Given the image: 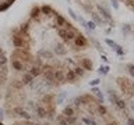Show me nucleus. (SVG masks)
Here are the masks:
<instances>
[{"label": "nucleus", "instance_id": "22", "mask_svg": "<svg viewBox=\"0 0 134 125\" xmlns=\"http://www.w3.org/2000/svg\"><path fill=\"white\" fill-rule=\"evenodd\" d=\"M64 99H66V93H64V92H62V93L57 96V104H62Z\"/></svg>", "mask_w": 134, "mask_h": 125}, {"label": "nucleus", "instance_id": "24", "mask_svg": "<svg viewBox=\"0 0 134 125\" xmlns=\"http://www.w3.org/2000/svg\"><path fill=\"white\" fill-rule=\"evenodd\" d=\"M116 106H117L119 108H122V110H123V108H126V103H124L123 100H120V99H119L117 101H116Z\"/></svg>", "mask_w": 134, "mask_h": 125}, {"label": "nucleus", "instance_id": "41", "mask_svg": "<svg viewBox=\"0 0 134 125\" xmlns=\"http://www.w3.org/2000/svg\"><path fill=\"white\" fill-rule=\"evenodd\" d=\"M0 125H3V124H1V122H0Z\"/></svg>", "mask_w": 134, "mask_h": 125}, {"label": "nucleus", "instance_id": "7", "mask_svg": "<svg viewBox=\"0 0 134 125\" xmlns=\"http://www.w3.org/2000/svg\"><path fill=\"white\" fill-rule=\"evenodd\" d=\"M13 68H16L17 71H23L24 70V63H21L20 60H13Z\"/></svg>", "mask_w": 134, "mask_h": 125}, {"label": "nucleus", "instance_id": "33", "mask_svg": "<svg viewBox=\"0 0 134 125\" xmlns=\"http://www.w3.org/2000/svg\"><path fill=\"white\" fill-rule=\"evenodd\" d=\"M99 82H101V79H94V81L89 82V85H91V86H95V85H98Z\"/></svg>", "mask_w": 134, "mask_h": 125}, {"label": "nucleus", "instance_id": "40", "mask_svg": "<svg viewBox=\"0 0 134 125\" xmlns=\"http://www.w3.org/2000/svg\"><path fill=\"white\" fill-rule=\"evenodd\" d=\"M0 54H1V50H0Z\"/></svg>", "mask_w": 134, "mask_h": 125}, {"label": "nucleus", "instance_id": "23", "mask_svg": "<svg viewBox=\"0 0 134 125\" xmlns=\"http://www.w3.org/2000/svg\"><path fill=\"white\" fill-rule=\"evenodd\" d=\"M92 17H94V20H95V22H96V24H102V22H103L102 18H99V15H98L96 13H92Z\"/></svg>", "mask_w": 134, "mask_h": 125}, {"label": "nucleus", "instance_id": "37", "mask_svg": "<svg viewBox=\"0 0 134 125\" xmlns=\"http://www.w3.org/2000/svg\"><path fill=\"white\" fill-rule=\"evenodd\" d=\"M102 60L105 61V63H108V58H106V56H102Z\"/></svg>", "mask_w": 134, "mask_h": 125}, {"label": "nucleus", "instance_id": "11", "mask_svg": "<svg viewBox=\"0 0 134 125\" xmlns=\"http://www.w3.org/2000/svg\"><path fill=\"white\" fill-rule=\"evenodd\" d=\"M36 113H38V115H39L41 118L46 117V114H47V111L43 107H42V106H38V107H36Z\"/></svg>", "mask_w": 134, "mask_h": 125}, {"label": "nucleus", "instance_id": "30", "mask_svg": "<svg viewBox=\"0 0 134 125\" xmlns=\"http://www.w3.org/2000/svg\"><path fill=\"white\" fill-rule=\"evenodd\" d=\"M116 53H117L119 56H123V54H124V50L122 49V46H119L117 49H116Z\"/></svg>", "mask_w": 134, "mask_h": 125}, {"label": "nucleus", "instance_id": "14", "mask_svg": "<svg viewBox=\"0 0 134 125\" xmlns=\"http://www.w3.org/2000/svg\"><path fill=\"white\" fill-rule=\"evenodd\" d=\"M29 74H31L32 76H38V75L41 74V68L39 67H32L31 70H29Z\"/></svg>", "mask_w": 134, "mask_h": 125}, {"label": "nucleus", "instance_id": "36", "mask_svg": "<svg viewBox=\"0 0 134 125\" xmlns=\"http://www.w3.org/2000/svg\"><path fill=\"white\" fill-rule=\"evenodd\" d=\"M127 124H128V125H134V120H133V118H127Z\"/></svg>", "mask_w": 134, "mask_h": 125}, {"label": "nucleus", "instance_id": "4", "mask_svg": "<svg viewBox=\"0 0 134 125\" xmlns=\"http://www.w3.org/2000/svg\"><path fill=\"white\" fill-rule=\"evenodd\" d=\"M41 13L45 14V15H53V14H55L50 6H42V7H41Z\"/></svg>", "mask_w": 134, "mask_h": 125}, {"label": "nucleus", "instance_id": "15", "mask_svg": "<svg viewBox=\"0 0 134 125\" xmlns=\"http://www.w3.org/2000/svg\"><path fill=\"white\" fill-rule=\"evenodd\" d=\"M63 114H64V117L74 115V110H73V107H66L64 108V111H63Z\"/></svg>", "mask_w": 134, "mask_h": 125}, {"label": "nucleus", "instance_id": "25", "mask_svg": "<svg viewBox=\"0 0 134 125\" xmlns=\"http://www.w3.org/2000/svg\"><path fill=\"white\" fill-rule=\"evenodd\" d=\"M98 111L101 113V115H105V114H108V110H106V107H103V106H99V107H98Z\"/></svg>", "mask_w": 134, "mask_h": 125}, {"label": "nucleus", "instance_id": "29", "mask_svg": "<svg viewBox=\"0 0 134 125\" xmlns=\"http://www.w3.org/2000/svg\"><path fill=\"white\" fill-rule=\"evenodd\" d=\"M127 68H128V72L131 74V76H134V65H133V64H128Z\"/></svg>", "mask_w": 134, "mask_h": 125}, {"label": "nucleus", "instance_id": "2", "mask_svg": "<svg viewBox=\"0 0 134 125\" xmlns=\"http://www.w3.org/2000/svg\"><path fill=\"white\" fill-rule=\"evenodd\" d=\"M13 45L16 46V47H23L24 46V36H13Z\"/></svg>", "mask_w": 134, "mask_h": 125}, {"label": "nucleus", "instance_id": "32", "mask_svg": "<svg viewBox=\"0 0 134 125\" xmlns=\"http://www.w3.org/2000/svg\"><path fill=\"white\" fill-rule=\"evenodd\" d=\"M112 6H113V8H115V10H117V8H119L117 0H112Z\"/></svg>", "mask_w": 134, "mask_h": 125}, {"label": "nucleus", "instance_id": "27", "mask_svg": "<svg viewBox=\"0 0 134 125\" xmlns=\"http://www.w3.org/2000/svg\"><path fill=\"white\" fill-rule=\"evenodd\" d=\"M28 28H29V24H28V22H25V24H23L20 26V29H21L23 32H28Z\"/></svg>", "mask_w": 134, "mask_h": 125}, {"label": "nucleus", "instance_id": "28", "mask_svg": "<svg viewBox=\"0 0 134 125\" xmlns=\"http://www.w3.org/2000/svg\"><path fill=\"white\" fill-rule=\"evenodd\" d=\"M85 26H87V28H89L91 31H94V29H95V26H96V25H95V22H92V21H88Z\"/></svg>", "mask_w": 134, "mask_h": 125}, {"label": "nucleus", "instance_id": "10", "mask_svg": "<svg viewBox=\"0 0 134 125\" xmlns=\"http://www.w3.org/2000/svg\"><path fill=\"white\" fill-rule=\"evenodd\" d=\"M32 81H34V76H32L29 72H28V74H25V75L23 76V81H21V82H23L24 85H27V83H31Z\"/></svg>", "mask_w": 134, "mask_h": 125}, {"label": "nucleus", "instance_id": "26", "mask_svg": "<svg viewBox=\"0 0 134 125\" xmlns=\"http://www.w3.org/2000/svg\"><path fill=\"white\" fill-rule=\"evenodd\" d=\"M82 121L87 125H96V122H95L94 120H89V118H82Z\"/></svg>", "mask_w": 134, "mask_h": 125}, {"label": "nucleus", "instance_id": "12", "mask_svg": "<svg viewBox=\"0 0 134 125\" xmlns=\"http://www.w3.org/2000/svg\"><path fill=\"white\" fill-rule=\"evenodd\" d=\"M76 76H77V75L74 74V71H73V70H69V72L66 74V78H67V79H69L70 82H74V79H76Z\"/></svg>", "mask_w": 134, "mask_h": 125}, {"label": "nucleus", "instance_id": "6", "mask_svg": "<svg viewBox=\"0 0 134 125\" xmlns=\"http://www.w3.org/2000/svg\"><path fill=\"white\" fill-rule=\"evenodd\" d=\"M55 22L59 25V26H66V24H67L66 20H64L62 15H59V14H56V15H55Z\"/></svg>", "mask_w": 134, "mask_h": 125}, {"label": "nucleus", "instance_id": "39", "mask_svg": "<svg viewBox=\"0 0 134 125\" xmlns=\"http://www.w3.org/2000/svg\"><path fill=\"white\" fill-rule=\"evenodd\" d=\"M108 125H113V124H108Z\"/></svg>", "mask_w": 134, "mask_h": 125}, {"label": "nucleus", "instance_id": "34", "mask_svg": "<svg viewBox=\"0 0 134 125\" xmlns=\"http://www.w3.org/2000/svg\"><path fill=\"white\" fill-rule=\"evenodd\" d=\"M123 32H124V33L130 32V26H128V25H124V26H123Z\"/></svg>", "mask_w": 134, "mask_h": 125}, {"label": "nucleus", "instance_id": "31", "mask_svg": "<svg viewBox=\"0 0 134 125\" xmlns=\"http://www.w3.org/2000/svg\"><path fill=\"white\" fill-rule=\"evenodd\" d=\"M77 20L80 21V24H81V25H84V26L87 25V21H85V20H84L82 17H77Z\"/></svg>", "mask_w": 134, "mask_h": 125}, {"label": "nucleus", "instance_id": "21", "mask_svg": "<svg viewBox=\"0 0 134 125\" xmlns=\"http://www.w3.org/2000/svg\"><path fill=\"white\" fill-rule=\"evenodd\" d=\"M56 53H57V54H64V53H66V49H63L62 45H57V46H56Z\"/></svg>", "mask_w": 134, "mask_h": 125}, {"label": "nucleus", "instance_id": "9", "mask_svg": "<svg viewBox=\"0 0 134 125\" xmlns=\"http://www.w3.org/2000/svg\"><path fill=\"white\" fill-rule=\"evenodd\" d=\"M41 14H42V13H41V7H34V8H32V11H31V17H32V18L38 20Z\"/></svg>", "mask_w": 134, "mask_h": 125}, {"label": "nucleus", "instance_id": "8", "mask_svg": "<svg viewBox=\"0 0 134 125\" xmlns=\"http://www.w3.org/2000/svg\"><path fill=\"white\" fill-rule=\"evenodd\" d=\"M57 35H59L63 40H67V29H66V28H57Z\"/></svg>", "mask_w": 134, "mask_h": 125}, {"label": "nucleus", "instance_id": "35", "mask_svg": "<svg viewBox=\"0 0 134 125\" xmlns=\"http://www.w3.org/2000/svg\"><path fill=\"white\" fill-rule=\"evenodd\" d=\"M69 13H70V15L73 17V18H74V20H77V15H76V13H74V11H73V10H71V8H70V10H69Z\"/></svg>", "mask_w": 134, "mask_h": 125}, {"label": "nucleus", "instance_id": "38", "mask_svg": "<svg viewBox=\"0 0 134 125\" xmlns=\"http://www.w3.org/2000/svg\"><path fill=\"white\" fill-rule=\"evenodd\" d=\"M1 118H3V110L0 108V120H1Z\"/></svg>", "mask_w": 134, "mask_h": 125}, {"label": "nucleus", "instance_id": "17", "mask_svg": "<svg viewBox=\"0 0 134 125\" xmlns=\"http://www.w3.org/2000/svg\"><path fill=\"white\" fill-rule=\"evenodd\" d=\"M105 42H106V45H109V46H111V47H113L115 50H116V49L119 47V45H117V43H116V42H113V40H111V39H106Z\"/></svg>", "mask_w": 134, "mask_h": 125}, {"label": "nucleus", "instance_id": "20", "mask_svg": "<svg viewBox=\"0 0 134 125\" xmlns=\"http://www.w3.org/2000/svg\"><path fill=\"white\" fill-rule=\"evenodd\" d=\"M92 93H94V95H96V96H98V97H99V99L103 101V96H102V93H101V90H99L98 88H94V89H92Z\"/></svg>", "mask_w": 134, "mask_h": 125}, {"label": "nucleus", "instance_id": "19", "mask_svg": "<svg viewBox=\"0 0 134 125\" xmlns=\"http://www.w3.org/2000/svg\"><path fill=\"white\" fill-rule=\"evenodd\" d=\"M109 67L106 65V67H99V74H102V75H106L108 72H109Z\"/></svg>", "mask_w": 134, "mask_h": 125}, {"label": "nucleus", "instance_id": "18", "mask_svg": "<svg viewBox=\"0 0 134 125\" xmlns=\"http://www.w3.org/2000/svg\"><path fill=\"white\" fill-rule=\"evenodd\" d=\"M109 99H111L112 103H116L119 100V97L116 96V93H113V92H109Z\"/></svg>", "mask_w": 134, "mask_h": 125}, {"label": "nucleus", "instance_id": "1", "mask_svg": "<svg viewBox=\"0 0 134 125\" xmlns=\"http://www.w3.org/2000/svg\"><path fill=\"white\" fill-rule=\"evenodd\" d=\"M74 45H76L77 47H85L88 45V40L85 39V36H82L81 33H78V35L76 36V39H74Z\"/></svg>", "mask_w": 134, "mask_h": 125}, {"label": "nucleus", "instance_id": "13", "mask_svg": "<svg viewBox=\"0 0 134 125\" xmlns=\"http://www.w3.org/2000/svg\"><path fill=\"white\" fill-rule=\"evenodd\" d=\"M53 76H55V78L57 79V81H59V82H64V74L62 72V71H56Z\"/></svg>", "mask_w": 134, "mask_h": 125}, {"label": "nucleus", "instance_id": "3", "mask_svg": "<svg viewBox=\"0 0 134 125\" xmlns=\"http://www.w3.org/2000/svg\"><path fill=\"white\" fill-rule=\"evenodd\" d=\"M98 10L101 11V14L105 17V20H106V21L112 22V17H111V13H109V10H106V8L102 7V6H98Z\"/></svg>", "mask_w": 134, "mask_h": 125}, {"label": "nucleus", "instance_id": "5", "mask_svg": "<svg viewBox=\"0 0 134 125\" xmlns=\"http://www.w3.org/2000/svg\"><path fill=\"white\" fill-rule=\"evenodd\" d=\"M81 65L84 70H92V61H89L88 58H82L81 60Z\"/></svg>", "mask_w": 134, "mask_h": 125}, {"label": "nucleus", "instance_id": "16", "mask_svg": "<svg viewBox=\"0 0 134 125\" xmlns=\"http://www.w3.org/2000/svg\"><path fill=\"white\" fill-rule=\"evenodd\" d=\"M73 71H74V74L76 75H80V76L84 75V68H82V67H77V68H74Z\"/></svg>", "mask_w": 134, "mask_h": 125}]
</instances>
